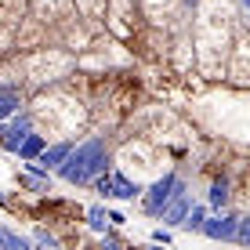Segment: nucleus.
<instances>
[{
	"instance_id": "obj_1",
	"label": "nucleus",
	"mask_w": 250,
	"mask_h": 250,
	"mask_svg": "<svg viewBox=\"0 0 250 250\" xmlns=\"http://www.w3.org/2000/svg\"><path fill=\"white\" fill-rule=\"evenodd\" d=\"M105 163H109V152H105V142L102 138H91V142H83L76 152H69L65 163H62V178L73 185H83L91 182V178L105 174Z\"/></svg>"
},
{
	"instance_id": "obj_2",
	"label": "nucleus",
	"mask_w": 250,
	"mask_h": 250,
	"mask_svg": "<svg viewBox=\"0 0 250 250\" xmlns=\"http://www.w3.org/2000/svg\"><path fill=\"white\" fill-rule=\"evenodd\" d=\"M182 188L185 185H182V178H178V174H163L160 182L149 188V196H145V210H149V214H163V207L174 200Z\"/></svg>"
},
{
	"instance_id": "obj_3",
	"label": "nucleus",
	"mask_w": 250,
	"mask_h": 250,
	"mask_svg": "<svg viewBox=\"0 0 250 250\" xmlns=\"http://www.w3.org/2000/svg\"><path fill=\"white\" fill-rule=\"evenodd\" d=\"M98 192L116 196V200H134V196H138V185H131L124 174H98Z\"/></svg>"
},
{
	"instance_id": "obj_4",
	"label": "nucleus",
	"mask_w": 250,
	"mask_h": 250,
	"mask_svg": "<svg viewBox=\"0 0 250 250\" xmlns=\"http://www.w3.org/2000/svg\"><path fill=\"white\" fill-rule=\"evenodd\" d=\"M25 134H29V116H15L11 124L4 127V142H0V145H4L7 152H19V145L25 142Z\"/></svg>"
},
{
	"instance_id": "obj_5",
	"label": "nucleus",
	"mask_w": 250,
	"mask_h": 250,
	"mask_svg": "<svg viewBox=\"0 0 250 250\" xmlns=\"http://www.w3.org/2000/svg\"><path fill=\"white\" fill-rule=\"evenodd\" d=\"M236 225H239V218H232V214H221V218L203 221V232H207L210 239H236Z\"/></svg>"
},
{
	"instance_id": "obj_6",
	"label": "nucleus",
	"mask_w": 250,
	"mask_h": 250,
	"mask_svg": "<svg viewBox=\"0 0 250 250\" xmlns=\"http://www.w3.org/2000/svg\"><path fill=\"white\" fill-rule=\"evenodd\" d=\"M188 210H192V207H188V196H185V188H182L174 200L163 207V221H167V225H182V221L188 218Z\"/></svg>"
},
{
	"instance_id": "obj_7",
	"label": "nucleus",
	"mask_w": 250,
	"mask_h": 250,
	"mask_svg": "<svg viewBox=\"0 0 250 250\" xmlns=\"http://www.w3.org/2000/svg\"><path fill=\"white\" fill-rule=\"evenodd\" d=\"M73 152V145L62 142V145H55V149H44V156H40V163H29V170H47V167H55V163H65V156Z\"/></svg>"
},
{
	"instance_id": "obj_8",
	"label": "nucleus",
	"mask_w": 250,
	"mask_h": 250,
	"mask_svg": "<svg viewBox=\"0 0 250 250\" xmlns=\"http://www.w3.org/2000/svg\"><path fill=\"white\" fill-rule=\"evenodd\" d=\"M40 152H44V138L40 134H25V142L19 145V156L22 160H37Z\"/></svg>"
},
{
	"instance_id": "obj_9",
	"label": "nucleus",
	"mask_w": 250,
	"mask_h": 250,
	"mask_svg": "<svg viewBox=\"0 0 250 250\" xmlns=\"http://www.w3.org/2000/svg\"><path fill=\"white\" fill-rule=\"evenodd\" d=\"M15 109H19V94H15V91H0V120L11 116Z\"/></svg>"
},
{
	"instance_id": "obj_10",
	"label": "nucleus",
	"mask_w": 250,
	"mask_h": 250,
	"mask_svg": "<svg viewBox=\"0 0 250 250\" xmlns=\"http://www.w3.org/2000/svg\"><path fill=\"white\" fill-rule=\"evenodd\" d=\"M87 225L102 232V229H105V225H109V214H105V210H102V207H91V210H87Z\"/></svg>"
},
{
	"instance_id": "obj_11",
	"label": "nucleus",
	"mask_w": 250,
	"mask_h": 250,
	"mask_svg": "<svg viewBox=\"0 0 250 250\" xmlns=\"http://www.w3.org/2000/svg\"><path fill=\"white\" fill-rule=\"evenodd\" d=\"M203 221H207V210H203V207H192L182 225H185V229H203Z\"/></svg>"
},
{
	"instance_id": "obj_12",
	"label": "nucleus",
	"mask_w": 250,
	"mask_h": 250,
	"mask_svg": "<svg viewBox=\"0 0 250 250\" xmlns=\"http://www.w3.org/2000/svg\"><path fill=\"white\" fill-rule=\"evenodd\" d=\"M210 203H214V207H225V203H229V185H225V182H214V188H210Z\"/></svg>"
},
{
	"instance_id": "obj_13",
	"label": "nucleus",
	"mask_w": 250,
	"mask_h": 250,
	"mask_svg": "<svg viewBox=\"0 0 250 250\" xmlns=\"http://www.w3.org/2000/svg\"><path fill=\"white\" fill-rule=\"evenodd\" d=\"M0 247L22 250V247H25V239H22V236H15V232H7V229H0Z\"/></svg>"
},
{
	"instance_id": "obj_14",
	"label": "nucleus",
	"mask_w": 250,
	"mask_h": 250,
	"mask_svg": "<svg viewBox=\"0 0 250 250\" xmlns=\"http://www.w3.org/2000/svg\"><path fill=\"white\" fill-rule=\"evenodd\" d=\"M22 182L29 188H37V192H51V182H47V178H40V174H25Z\"/></svg>"
},
{
	"instance_id": "obj_15",
	"label": "nucleus",
	"mask_w": 250,
	"mask_h": 250,
	"mask_svg": "<svg viewBox=\"0 0 250 250\" xmlns=\"http://www.w3.org/2000/svg\"><path fill=\"white\" fill-rule=\"evenodd\" d=\"M236 239L250 247V218H239V225H236Z\"/></svg>"
},
{
	"instance_id": "obj_16",
	"label": "nucleus",
	"mask_w": 250,
	"mask_h": 250,
	"mask_svg": "<svg viewBox=\"0 0 250 250\" xmlns=\"http://www.w3.org/2000/svg\"><path fill=\"white\" fill-rule=\"evenodd\" d=\"M37 243H44V247H55V236H47V232H37Z\"/></svg>"
},
{
	"instance_id": "obj_17",
	"label": "nucleus",
	"mask_w": 250,
	"mask_h": 250,
	"mask_svg": "<svg viewBox=\"0 0 250 250\" xmlns=\"http://www.w3.org/2000/svg\"><path fill=\"white\" fill-rule=\"evenodd\" d=\"M243 4H247V7H250V0H243Z\"/></svg>"
},
{
	"instance_id": "obj_18",
	"label": "nucleus",
	"mask_w": 250,
	"mask_h": 250,
	"mask_svg": "<svg viewBox=\"0 0 250 250\" xmlns=\"http://www.w3.org/2000/svg\"><path fill=\"white\" fill-rule=\"evenodd\" d=\"M0 203H4V196H0Z\"/></svg>"
}]
</instances>
